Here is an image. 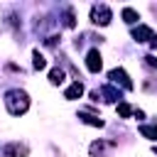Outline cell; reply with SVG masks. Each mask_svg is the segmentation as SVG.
I'll return each instance as SVG.
<instances>
[{"mask_svg":"<svg viewBox=\"0 0 157 157\" xmlns=\"http://www.w3.org/2000/svg\"><path fill=\"white\" fill-rule=\"evenodd\" d=\"M5 105H7V110H10L12 115H22V113L29 108V98H27L25 91L12 88V91L5 93Z\"/></svg>","mask_w":157,"mask_h":157,"instance_id":"obj_1","label":"cell"},{"mask_svg":"<svg viewBox=\"0 0 157 157\" xmlns=\"http://www.w3.org/2000/svg\"><path fill=\"white\" fill-rule=\"evenodd\" d=\"M91 20H93L96 25L105 27V25L113 20V12H110L108 5H93V7H91Z\"/></svg>","mask_w":157,"mask_h":157,"instance_id":"obj_2","label":"cell"},{"mask_svg":"<svg viewBox=\"0 0 157 157\" xmlns=\"http://www.w3.org/2000/svg\"><path fill=\"white\" fill-rule=\"evenodd\" d=\"M86 66H88L91 74H98V71H101L103 59H101V52H98V49H91V52L86 54Z\"/></svg>","mask_w":157,"mask_h":157,"instance_id":"obj_3","label":"cell"},{"mask_svg":"<svg viewBox=\"0 0 157 157\" xmlns=\"http://www.w3.org/2000/svg\"><path fill=\"white\" fill-rule=\"evenodd\" d=\"M27 152H29V147L27 145H20V142H10V145L2 147V155L5 157H27Z\"/></svg>","mask_w":157,"mask_h":157,"instance_id":"obj_4","label":"cell"},{"mask_svg":"<svg viewBox=\"0 0 157 157\" xmlns=\"http://www.w3.org/2000/svg\"><path fill=\"white\" fill-rule=\"evenodd\" d=\"M108 78H110V83H120V86H123V88H128V91L132 88V81L128 78V74H125L123 69H113V71L108 74Z\"/></svg>","mask_w":157,"mask_h":157,"instance_id":"obj_5","label":"cell"},{"mask_svg":"<svg viewBox=\"0 0 157 157\" xmlns=\"http://www.w3.org/2000/svg\"><path fill=\"white\" fill-rule=\"evenodd\" d=\"M132 37H135V42H147V39H155V32H152V27L140 25L132 29Z\"/></svg>","mask_w":157,"mask_h":157,"instance_id":"obj_6","label":"cell"},{"mask_svg":"<svg viewBox=\"0 0 157 157\" xmlns=\"http://www.w3.org/2000/svg\"><path fill=\"white\" fill-rule=\"evenodd\" d=\"M81 93H83V86H81V81H76V83H71L69 88H66V98L69 101H74V98H81Z\"/></svg>","mask_w":157,"mask_h":157,"instance_id":"obj_7","label":"cell"},{"mask_svg":"<svg viewBox=\"0 0 157 157\" xmlns=\"http://www.w3.org/2000/svg\"><path fill=\"white\" fill-rule=\"evenodd\" d=\"M32 66H34L37 71H42V69H47V56H44V54H39L37 49L32 52Z\"/></svg>","mask_w":157,"mask_h":157,"instance_id":"obj_8","label":"cell"},{"mask_svg":"<svg viewBox=\"0 0 157 157\" xmlns=\"http://www.w3.org/2000/svg\"><path fill=\"white\" fill-rule=\"evenodd\" d=\"M78 118H81L86 125H93V128H103V120H101L98 115H88V113H81Z\"/></svg>","mask_w":157,"mask_h":157,"instance_id":"obj_9","label":"cell"},{"mask_svg":"<svg viewBox=\"0 0 157 157\" xmlns=\"http://www.w3.org/2000/svg\"><path fill=\"white\" fill-rule=\"evenodd\" d=\"M49 83H52V86L64 83V71H61V69H52V71H49Z\"/></svg>","mask_w":157,"mask_h":157,"instance_id":"obj_10","label":"cell"},{"mask_svg":"<svg viewBox=\"0 0 157 157\" xmlns=\"http://www.w3.org/2000/svg\"><path fill=\"white\" fill-rule=\"evenodd\" d=\"M123 20H125L128 25H132V22H137V20H140V15H137L132 7H125V10H123Z\"/></svg>","mask_w":157,"mask_h":157,"instance_id":"obj_11","label":"cell"},{"mask_svg":"<svg viewBox=\"0 0 157 157\" xmlns=\"http://www.w3.org/2000/svg\"><path fill=\"white\" fill-rule=\"evenodd\" d=\"M140 132H142L145 137H150V140H157V125H142Z\"/></svg>","mask_w":157,"mask_h":157,"instance_id":"obj_12","label":"cell"},{"mask_svg":"<svg viewBox=\"0 0 157 157\" xmlns=\"http://www.w3.org/2000/svg\"><path fill=\"white\" fill-rule=\"evenodd\" d=\"M130 113H132V108H130L128 103H120V105H118V115H120V118H128Z\"/></svg>","mask_w":157,"mask_h":157,"instance_id":"obj_13","label":"cell"},{"mask_svg":"<svg viewBox=\"0 0 157 157\" xmlns=\"http://www.w3.org/2000/svg\"><path fill=\"white\" fill-rule=\"evenodd\" d=\"M145 59H147V64H152V66H157V59H155V56H145Z\"/></svg>","mask_w":157,"mask_h":157,"instance_id":"obj_14","label":"cell"}]
</instances>
